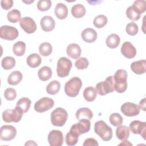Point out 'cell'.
Returning a JSON list of instances; mask_svg holds the SVG:
<instances>
[{"instance_id":"obj_27","label":"cell","mask_w":146,"mask_h":146,"mask_svg":"<svg viewBox=\"0 0 146 146\" xmlns=\"http://www.w3.org/2000/svg\"><path fill=\"white\" fill-rule=\"evenodd\" d=\"M52 72L50 67L48 66H43L38 70V75L40 80L42 81H47L52 76Z\"/></svg>"},{"instance_id":"obj_21","label":"cell","mask_w":146,"mask_h":146,"mask_svg":"<svg viewBox=\"0 0 146 146\" xmlns=\"http://www.w3.org/2000/svg\"><path fill=\"white\" fill-rule=\"evenodd\" d=\"M75 116L76 118L78 120L82 119H88L90 120L93 117V113L90 108L83 107L78 109L76 111Z\"/></svg>"},{"instance_id":"obj_44","label":"cell","mask_w":146,"mask_h":146,"mask_svg":"<svg viewBox=\"0 0 146 146\" xmlns=\"http://www.w3.org/2000/svg\"><path fill=\"white\" fill-rule=\"evenodd\" d=\"M5 98L9 101L14 100L17 97V92L15 89L13 88H7L4 92Z\"/></svg>"},{"instance_id":"obj_13","label":"cell","mask_w":146,"mask_h":146,"mask_svg":"<svg viewBox=\"0 0 146 146\" xmlns=\"http://www.w3.org/2000/svg\"><path fill=\"white\" fill-rule=\"evenodd\" d=\"M47 140L51 146H61L63 143V135L59 130H52L48 135Z\"/></svg>"},{"instance_id":"obj_20","label":"cell","mask_w":146,"mask_h":146,"mask_svg":"<svg viewBox=\"0 0 146 146\" xmlns=\"http://www.w3.org/2000/svg\"><path fill=\"white\" fill-rule=\"evenodd\" d=\"M67 54L70 58L77 59H78L81 55V48L80 46L76 43H71L70 44L66 49Z\"/></svg>"},{"instance_id":"obj_46","label":"cell","mask_w":146,"mask_h":146,"mask_svg":"<svg viewBox=\"0 0 146 146\" xmlns=\"http://www.w3.org/2000/svg\"><path fill=\"white\" fill-rule=\"evenodd\" d=\"M98 141L94 138H87L83 144V146H98Z\"/></svg>"},{"instance_id":"obj_7","label":"cell","mask_w":146,"mask_h":146,"mask_svg":"<svg viewBox=\"0 0 146 146\" xmlns=\"http://www.w3.org/2000/svg\"><path fill=\"white\" fill-rule=\"evenodd\" d=\"M72 66V64L70 59L66 57H61L57 62V75L60 78L67 76L69 75Z\"/></svg>"},{"instance_id":"obj_45","label":"cell","mask_w":146,"mask_h":146,"mask_svg":"<svg viewBox=\"0 0 146 146\" xmlns=\"http://www.w3.org/2000/svg\"><path fill=\"white\" fill-rule=\"evenodd\" d=\"M1 5L3 9L7 10L12 7L13 1L12 0H2L1 1Z\"/></svg>"},{"instance_id":"obj_19","label":"cell","mask_w":146,"mask_h":146,"mask_svg":"<svg viewBox=\"0 0 146 146\" xmlns=\"http://www.w3.org/2000/svg\"><path fill=\"white\" fill-rule=\"evenodd\" d=\"M131 68L136 74H143L146 71V60L143 59L132 62L131 64Z\"/></svg>"},{"instance_id":"obj_38","label":"cell","mask_w":146,"mask_h":146,"mask_svg":"<svg viewBox=\"0 0 146 146\" xmlns=\"http://www.w3.org/2000/svg\"><path fill=\"white\" fill-rule=\"evenodd\" d=\"M109 120L110 123L115 126L117 127L122 124L123 121V117L118 113H113L111 114L109 117Z\"/></svg>"},{"instance_id":"obj_49","label":"cell","mask_w":146,"mask_h":146,"mask_svg":"<svg viewBox=\"0 0 146 146\" xmlns=\"http://www.w3.org/2000/svg\"><path fill=\"white\" fill-rule=\"evenodd\" d=\"M37 145V144L35 143L34 141L33 140H30V141H28L26 144H25V145Z\"/></svg>"},{"instance_id":"obj_43","label":"cell","mask_w":146,"mask_h":146,"mask_svg":"<svg viewBox=\"0 0 146 146\" xmlns=\"http://www.w3.org/2000/svg\"><path fill=\"white\" fill-rule=\"evenodd\" d=\"M89 62L86 58L82 57L79 58L75 63V66L78 70H84L87 68Z\"/></svg>"},{"instance_id":"obj_2","label":"cell","mask_w":146,"mask_h":146,"mask_svg":"<svg viewBox=\"0 0 146 146\" xmlns=\"http://www.w3.org/2000/svg\"><path fill=\"white\" fill-rule=\"evenodd\" d=\"M94 131L103 141H108L112 138V128L103 120H99L95 123Z\"/></svg>"},{"instance_id":"obj_10","label":"cell","mask_w":146,"mask_h":146,"mask_svg":"<svg viewBox=\"0 0 146 146\" xmlns=\"http://www.w3.org/2000/svg\"><path fill=\"white\" fill-rule=\"evenodd\" d=\"M54 102L52 99L43 97L38 100L34 104V110L37 112L42 113L53 107Z\"/></svg>"},{"instance_id":"obj_18","label":"cell","mask_w":146,"mask_h":146,"mask_svg":"<svg viewBox=\"0 0 146 146\" xmlns=\"http://www.w3.org/2000/svg\"><path fill=\"white\" fill-rule=\"evenodd\" d=\"M96 31L91 28L85 29L81 33V37L82 39L87 43L94 42L97 38Z\"/></svg>"},{"instance_id":"obj_11","label":"cell","mask_w":146,"mask_h":146,"mask_svg":"<svg viewBox=\"0 0 146 146\" xmlns=\"http://www.w3.org/2000/svg\"><path fill=\"white\" fill-rule=\"evenodd\" d=\"M17 135L16 128L11 125H2L0 130V139L3 141H10Z\"/></svg>"},{"instance_id":"obj_4","label":"cell","mask_w":146,"mask_h":146,"mask_svg":"<svg viewBox=\"0 0 146 146\" xmlns=\"http://www.w3.org/2000/svg\"><path fill=\"white\" fill-rule=\"evenodd\" d=\"M68 118L67 112L63 108L58 107L51 113V121L53 125L62 127Z\"/></svg>"},{"instance_id":"obj_37","label":"cell","mask_w":146,"mask_h":146,"mask_svg":"<svg viewBox=\"0 0 146 146\" xmlns=\"http://www.w3.org/2000/svg\"><path fill=\"white\" fill-rule=\"evenodd\" d=\"M135 10L141 15L144 13L146 10V2L144 0H136L132 5Z\"/></svg>"},{"instance_id":"obj_14","label":"cell","mask_w":146,"mask_h":146,"mask_svg":"<svg viewBox=\"0 0 146 146\" xmlns=\"http://www.w3.org/2000/svg\"><path fill=\"white\" fill-rule=\"evenodd\" d=\"M19 25L21 27L27 34H32L36 30V25L34 20L29 17L21 18Z\"/></svg>"},{"instance_id":"obj_15","label":"cell","mask_w":146,"mask_h":146,"mask_svg":"<svg viewBox=\"0 0 146 146\" xmlns=\"http://www.w3.org/2000/svg\"><path fill=\"white\" fill-rule=\"evenodd\" d=\"M129 128L133 133L139 134L143 137L144 139H145L146 123L145 121L133 120L130 123Z\"/></svg>"},{"instance_id":"obj_26","label":"cell","mask_w":146,"mask_h":146,"mask_svg":"<svg viewBox=\"0 0 146 146\" xmlns=\"http://www.w3.org/2000/svg\"><path fill=\"white\" fill-rule=\"evenodd\" d=\"M22 78V74L20 71H14L9 75L7 78V82L10 85L15 86L21 82Z\"/></svg>"},{"instance_id":"obj_34","label":"cell","mask_w":146,"mask_h":146,"mask_svg":"<svg viewBox=\"0 0 146 146\" xmlns=\"http://www.w3.org/2000/svg\"><path fill=\"white\" fill-rule=\"evenodd\" d=\"M15 65V60L12 56H6L2 59L1 66L6 70L12 69Z\"/></svg>"},{"instance_id":"obj_1","label":"cell","mask_w":146,"mask_h":146,"mask_svg":"<svg viewBox=\"0 0 146 146\" xmlns=\"http://www.w3.org/2000/svg\"><path fill=\"white\" fill-rule=\"evenodd\" d=\"M127 72L123 69L117 70L113 77L114 90L119 93L124 92L127 88Z\"/></svg>"},{"instance_id":"obj_35","label":"cell","mask_w":146,"mask_h":146,"mask_svg":"<svg viewBox=\"0 0 146 146\" xmlns=\"http://www.w3.org/2000/svg\"><path fill=\"white\" fill-rule=\"evenodd\" d=\"M21 12L17 9H13L7 14V20L11 23H16L21 20Z\"/></svg>"},{"instance_id":"obj_24","label":"cell","mask_w":146,"mask_h":146,"mask_svg":"<svg viewBox=\"0 0 146 146\" xmlns=\"http://www.w3.org/2000/svg\"><path fill=\"white\" fill-rule=\"evenodd\" d=\"M120 42V39L118 35L111 34L107 36L106 40V45L110 48H115L118 47Z\"/></svg>"},{"instance_id":"obj_32","label":"cell","mask_w":146,"mask_h":146,"mask_svg":"<svg viewBox=\"0 0 146 146\" xmlns=\"http://www.w3.org/2000/svg\"><path fill=\"white\" fill-rule=\"evenodd\" d=\"M31 102L30 99L26 97H23L21 98L17 102L16 106L19 107L23 112V113L27 112L31 106Z\"/></svg>"},{"instance_id":"obj_5","label":"cell","mask_w":146,"mask_h":146,"mask_svg":"<svg viewBox=\"0 0 146 146\" xmlns=\"http://www.w3.org/2000/svg\"><path fill=\"white\" fill-rule=\"evenodd\" d=\"M23 111L16 106L14 109H7L2 113V119L5 122L11 123L19 122L23 116Z\"/></svg>"},{"instance_id":"obj_36","label":"cell","mask_w":146,"mask_h":146,"mask_svg":"<svg viewBox=\"0 0 146 146\" xmlns=\"http://www.w3.org/2000/svg\"><path fill=\"white\" fill-rule=\"evenodd\" d=\"M108 19L106 16L103 14L98 15L94 19V25L98 29L103 27L107 23Z\"/></svg>"},{"instance_id":"obj_28","label":"cell","mask_w":146,"mask_h":146,"mask_svg":"<svg viewBox=\"0 0 146 146\" xmlns=\"http://www.w3.org/2000/svg\"><path fill=\"white\" fill-rule=\"evenodd\" d=\"M86 10L84 6L80 3L74 5L71 8V14L73 17L76 18H80L84 16Z\"/></svg>"},{"instance_id":"obj_47","label":"cell","mask_w":146,"mask_h":146,"mask_svg":"<svg viewBox=\"0 0 146 146\" xmlns=\"http://www.w3.org/2000/svg\"><path fill=\"white\" fill-rule=\"evenodd\" d=\"M145 107H146V99L143 98L140 100L139 104V108L140 110H142L143 111H145Z\"/></svg>"},{"instance_id":"obj_29","label":"cell","mask_w":146,"mask_h":146,"mask_svg":"<svg viewBox=\"0 0 146 146\" xmlns=\"http://www.w3.org/2000/svg\"><path fill=\"white\" fill-rule=\"evenodd\" d=\"M13 51L16 56L23 55L26 51V43L23 41H18L15 43L13 46Z\"/></svg>"},{"instance_id":"obj_9","label":"cell","mask_w":146,"mask_h":146,"mask_svg":"<svg viewBox=\"0 0 146 146\" xmlns=\"http://www.w3.org/2000/svg\"><path fill=\"white\" fill-rule=\"evenodd\" d=\"M91 123L90 120L82 119L79 123L72 125L70 128V131L79 136L80 135L86 133L90 130Z\"/></svg>"},{"instance_id":"obj_22","label":"cell","mask_w":146,"mask_h":146,"mask_svg":"<svg viewBox=\"0 0 146 146\" xmlns=\"http://www.w3.org/2000/svg\"><path fill=\"white\" fill-rule=\"evenodd\" d=\"M55 14L59 19H64L68 15V9L66 5L58 3L55 8Z\"/></svg>"},{"instance_id":"obj_31","label":"cell","mask_w":146,"mask_h":146,"mask_svg":"<svg viewBox=\"0 0 146 146\" xmlns=\"http://www.w3.org/2000/svg\"><path fill=\"white\" fill-rule=\"evenodd\" d=\"M97 92L95 88L92 87H88L86 88L83 91L84 98L87 102L94 101L96 97Z\"/></svg>"},{"instance_id":"obj_17","label":"cell","mask_w":146,"mask_h":146,"mask_svg":"<svg viewBox=\"0 0 146 146\" xmlns=\"http://www.w3.org/2000/svg\"><path fill=\"white\" fill-rule=\"evenodd\" d=\"M42 29L46 32H50L53 30L55 26V22L51 16L46 15L42 17L40 21Z\"/></svg>"},{"instance_id":"obj_3","label":"cell","mask_w":146,"mask_h":146,"mask_svg":"<svg viewBox=\"0 0 146 146\" xmlns=\"http://www.w3.org/2000/svg\"><path fill=\"white\" fill-rule=\"evenodd\" d=\"M82 86V80L78 77H73L65 84V94L70 97H76L79 94Z\"/></svg>"},{"instance_id":"obj_33","label":"cell","mask_w":146,"mask_h":146,"mask_svg":"<svg viewBox=\"0 0 146 146\" xmlns=\"http://www.w3.org/2000/svg\"><path fill=\"white\" fill-rule=\"evenodd\" d=\"M39 51L41 55L47 56L50 55L52 51V47L48 42H43L39 45Z\"/></svg>"},{"instance_id":"obj_25","label":"cell","mask_w":146,"mask_h":146,"mask_svg":"<svg viewBox=\"0 0 146 146\" xmlns=\"http://www.w3.org/2000/svg\"><path fill=\"white\" fill-rule=\"evenodd\" d=\"M116 135L120 140H127L129 136V128L126 125H119L116 130Z\"/></svg>"},{"instance_id":"obj_41","label":"cell","mask_w":146,"mask_h":146,"mask_svg":"<svg viewBox=\"0 0 146 146\" xmlns=\"http://www.w3.org/2000/svg\"><path fill=\"white\" fill-rule=\"evenodd\" d=\"M51 1L50 0H39L37 3V8L39 11H46L51 7Z\"/></svg>"},{"instance_id":"obj_12","label":"cell","mask_w":146,"mask_h":146,"mask_svg":"<svg viewBox=\"0 0 146 146\" xmlns=\"http://www.w3.org/2000/svg\"><path fill=\"white\" fill-rule=\"evenodd\" d=\"M121 112L126 116L132 117L137 116L140 113L139 106L131 102H126L123 104L120 108Z\"/></svg>"},{"instance_id":"obj_48","label":"cell","mask_w":146,"mask_h":146,"mask_svg":"<svg viewBox=\"0 0 146 146\" xmlns=\"http://www.w3.org/2000/svg\"><path fill=\"white\" fill-rule=\"evenodd\" d=\"M119 145H131L132 144L131 143H129V141H127V140H122V142Z\"/></svg>"},{"instance_id":"obj_6","label":"cell","mask_w":146,"mask_h":146,"mask_svg":"<svg viewBox=\"0 0 146 146\" xmlns=\"http://www.w3.org/2000/svg\"><path fill=\"white\" fill-rule=\"evenodd\" d=\"M95 90L96 92L101 96L112 92L115 90L113 76H108L104 81L98 83L96 85Z\"/></svg>"},{"instance_id":"obj_16","label":"cell","mask_w":146,"mask_h":146,"mask_svg":"<svg viewBox=\"0 0 146 146\" xmlns=\"http://www.w3.org/2000/svg\"><path fill=\"white\" fill-rule=\"evenodd\" d=\"M120 51L121 54L128 59H132L136 55V48L129 42H125L122 44Z\"/></svg>"},{"instance_id":"obj_8","label":"cell","mask_w":146,"mask_h":146,"mask_svg":"<svg viewBox=\"0 0 146 146\" xmlns=\"http://www.w3.org/2000/svg\"><path fill=\"white\" fill-rule=\"evenodd\" d=\"M18 35V30L13 26L5 25L0 28V37L3 39L13 40L17 39Z\"/></svg>"},{"instance_id":"obj_42","label":"cell","mask_w":146,"mask_h":146,"mask_svg":"<svg viewBox=\"0 0 146 146\" xmlns=\"http://www.w3.org/2000/svg\"><path fill=\"white\" fill-rule=\"evenodd\" d=\"M125 31L128 35L133 36L137 34L139 31V27L137 24L132 22L127 25L125 27Z\"/></svg>"},{"instance_id":"obj_40","label":"cell","mask_w":146,"mask_h":146,"mask_svg":"<svg viewBox=\"0 0 146 146\" xmlns=\"http://www.w3.org/2000/svg\"><path fill=\"white\" fill-rule=\"evenodd\" d=\"M126 15L127 18L132 21H136L139 19L141 15L137 13L132 6H129L126 10Z\"/></svg>"},{"instance_id":"obj_23","label":"cell","mask_w":146,"mask_h":146,"mask_svg":"<svg viewBox=\"0 0 146 146\" xmlns=\"http://www.w3.org/2000/svg\"><path fill=\"white\" fill-rule=\"evenodd\" d=\"M42 62L40 55L36 53L31 54L26 59V63L29 66L32 68L38 67Z\"/></svg>"},{"instance_id":"obj_39","label":"cell","mask_w":146,"mask_h":146,"mask_svg":"<svg viewBox=\"0 0 146 146\" xmlns=\"http://www.w3.org/2000/svg\"><path fill=\"white\" fill-rule=\"evenodd\" d=\"M78 139L79 136L70 131L66 135L65 141L68 145L72 146L76 144L78 141Z\"/></svg>"},{"instance_id":"obj_30","label":"cell","mask_w":146,"mask_h":146,"mask_svg":"<svg viewBox=\"0 0 146 146\" xmlns=\"http://www.w3.org/2000/svg\"><path fill=\"white\" fill-rule=\"evenodd\" d=\"M60 88V84L57 80H52L46 87V91L48 94L55 95L58 93Z\"/></svg>"}]
</instances>
